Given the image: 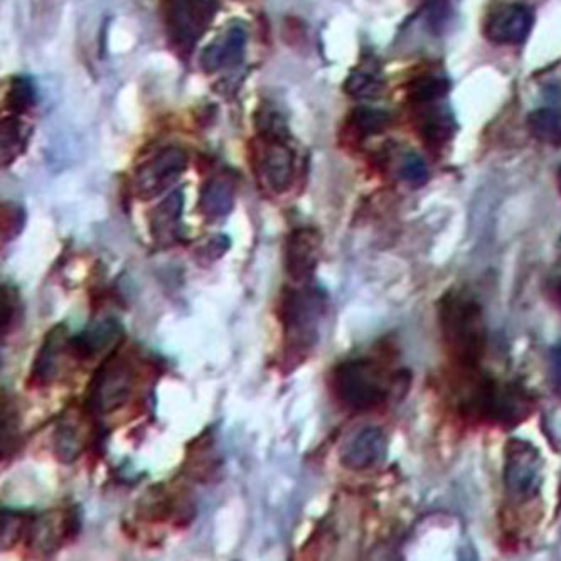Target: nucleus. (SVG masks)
<instances>
[{
  "label": "nucleus",
  "mask_w": 561,
  "mask_h": 561,
  "mask_svg": "<svg viewBox=\"0 0 561 561\" xmlns=\"http://www.w3.org/2000/svg\"><path fill=\"white\" fill-rule=\"evenodd\" d=\"M157 365L144 356L142 351L124 350V344L106 354L102 365L93 373L87 388L84 409L99 425L102 420L142 400L146 388L156 381Z\"/></svg>",
  "instance_id": "obj_1"
},
{
  "label": "nucleus",
  "mask_w": 561,
  "mask_h": 561,
  "mask_svg": "<svg viewBox=\"0 0 561 561\" xmlns=\"http://www.w3.org/2000/svg\"><path fill=\"white\" fill-rule=\"evenodd\" d=\"M329 296L324 287L291 284L282 288L277 319L282 328V366L285 375L309 362L321 341L322 322L328 316Z\"/></svg>",
  "instance_id": "obj_2"
},
{
  "label": "nucleus",
  "mask_w": 561,
  "mask_h": 561,
  "mask_svg": "<svg viewBox=\"0 0 561 561\" xmlns=\"http://www.w3.org/2000/svg\"><path fill=\"white\" fill-rule=\"evenodd\" d=\"M440 328L454 359L463 368L474 369L488 340L481 306L469 297L450 294L442 300Z\"/></svg>",
  "instance_id": "obj_3"
},
{
  "label": "nucleus",
  "mask_w": 561,
  "mask_h": 561,
  "mask_svg": "<svg viewBox=\"0 0 561 561\" xmlns=\"http://www.w3.org/2000/svg\"><path fill=\"white\" fill-rule=\"evenodd\" d=\"M329 388L346 409L369 412L383 405L390 394V379L378 363L369 357H356L332 369Z\"/></svg>",
  "instance_id": "obj_4"
},
{
  "label": "nucleus",
  "mask_w": 561,
  "mask_h": 561,
  "mask_svg": "<svg viewBox=\"0 0 561 561\" xmlns=\"http://www.w3.org/2000/svg\"><path fill=\"white\" fill-rule=\"evenodd\" d=\"M528 407V398L518 387L500 383L492 378L479 379L462 401L467 415L503 425L522 422Z\"/></svg>",
  "instance_id": "obj_5"
},
{
  "label": "nucleus",
  "mask_w": 561,
  "mask_h": 561,
  "mask_svg": "<svg viewBox=\"0 0 561 561\" xmlns=\"http://www.w3.org/2000/svg\"><path fill=\"white\" fill-rule=\"evenodd\" d=\"M81 528L83 510L73 504L49 513L31 514L24 541L31 550L48 557L58 553L65 545L73 543Z\"/></svg>",
  "instance_id": "obj_6"
},
{
  "label": "nucleus",
  "mask_w": 561,
  "mask_h": 561,
  "mask_svg": "<svg viewBox=\"0 0 561 561\" xmlns=\"http://www.w3.org/2000/svg\"><path fill=\"white\" fill-rule=\"evenodd\" d=\"M288 137L259 136L253 142L252 159L256 181L274 194L290 191L296 179V153L287 144Z\"/></svg>",
  "instance_id": "obj_7"
},
{
  "label": "nucleus",
  "mask_w": 561,
  "mask_h": 561,
  "mask_svg": "<svg viewBox=\"0 0 561 561\" xmlns=\"http://www.w3.org/2000/svg\"><path fill=\"white\" fill-rule=\"evenodd\" d=\"M218 9L216 0H168L165 27L172 43L190 53L211 26Z\"/></svg>",
  "instance_id": "obj_8"
},
{
  "label": "nucleus",
  "mask_w": 561,
  "mask_h": 561,
  "mask_svg": "<svg viewBox=\"0 0 561 561\" xmlns=\"http://www.w3.org/2000/svg\"><path fill=\"white\" fill-rule=\"evenodd\" d=\"M187 153L181 147H165L137 169L134 193L139 199L150 201L172 187L187 169Z\"/></svg>",
  "instance_id": "obj_9"
},
{
  "label": "nucleus",
  "mask_w": 561,
  "mask_h": 561,
  "mask_svg": "<svg viewBox=\"0 0 561 561\" xmlns=\"http://www.w3.org/2000/svg\"><path fill=\"white\" fill-rule=\"evenodd\" d=\"M153 485L140 497L139 518L149 523L187 526L196 516L193 497L181 485Z\"/></svg>",
  "instance_id": "obj_10"
},
{
  "label": "nucleus",
  "mask_w": 561,
  "mask_h": 561,
  "mask_svg": "<svg viewBox=\"0 0 561 561\" xmlns=\"http://www.w3.org/2000/svg\"><path fill=\"white\" fill-rule=\"evenodd\" d=\"M70 340V331H68L66 324L53 325L44 334L43 343L37 350L30 376H27V388L43 390V388H49L58 381L59 375L65 368V363L71 359Z\"/></svg>",
  "instance_id": "obj_11"
},
{
  "label": "nucleus",
  "mask_w": 561,
  "mask_h": 561,
  "mask_svg": "<svg viewBox=\"0 0 561 561\" xmlns=\"http://www.w3.org/2000/svg\"><path fill=\"white\" fill-rule=\"evenodd\" d=\"M504 482L514 500H528L540 488V457L533 445L513 440L507 445Z\"/></svg>",
  "instance_id": "obj_12"
},
{
  "label": "nucleus",
  "mask_w": 561,
  "mask_h": 561,
  "mask_svg": "<svg viewBox=\"0 0 561 561\" xmlns=\"http://www.w3.org/2000/svg\"><path fill=\"white\" fill-rule=\"evenodd\" d=\"M321 234L313 228H297L285 241L284 268L291 284H310L321 256Z\"/></svg>",
  "instance_id": "obj_13"
},
{
  "label": "nucleus",
  "mask_w": 561,
  "mask_h": 561,
  "mask_svg": "<svg viewBox=\"0 0 561 561\" xmlns=\"http://www.w3.org/2000/svg\"><path fill=\"white\" fill-rule=\"evenodd\" d=\"M125 343V329L118 319L106 318L88 325L80 334L71 335V359L90 363L102 354H110Z\"/></svg>",
  "instance_id": "obj_14"
},
{
  "label": "nucleus",
  "mask_w": 561,
  "mask_h": 561,
  "mask_svg": "<svg viewBox=\"0 0 561 561\" xmlns=\"http://www.w3.org/2000/svg\"><path fill=\"white\" fill-rule=\"evenodd\" d=\"M92 419L84 407L65 410L53 434V454L58 462L73 463L83 456L90 438L88 420Z\"/></svg>",
  "instance_id": "obj_15"
},
{
  "label": "nucleus",
  "mask_w": 561,
  "mask_h": 561,
  "mask_svg": "<svg viewBox=\"0 0 561 561\" xmlns=\"http://www.w3.org/2000/svg\"><path fill=\"white\" fill-rule=\"evenodd\" d=\"M387 435L378 426H365L347 438L341 450V463L353 472H365L387 457Z\"/></svg>",
  "instance_id": "obj_16"
},
{
  "label": "nucleus",
  "mask_w": 561,
  "mask_h": 561,
  "mask_svg": "<svg viewBox=\"0 0 561 561\" xmlns=\"http://www.w3.org/2000/svg\"><path fill=\"white\" fill-rule=\"evenodd\" d=\"M221 466L215 428L209 426L187 445L184 476L201 484H208L219 474Z\"/></svg>",
  "instance_id": "obj_17"
},
{
  "label": "nucleus",
  "mask_w": 561,
  "mask_h": 561,
  "mask_svg": "<svg viewBox=\"0 0 561 561\" xmlns=\"http://www.w3.org/2000/svg\"><path fill=\"white\" fill-rule=\"evenodd\" d=\"M533 30V14L525 5L513 4L500 9L485 24V37L494 44L525 43Z\"/></svg>",
  "instance_id": "obj_18"
},
{
  "label": "nucleus",
  "mask_w": 561,
  "mask_h": 561,
  "mask_svg": "<svg viewBox=\"0 0 561 561\" xmlns=\"http://www.w3.org/2000/svg\"><path fill=\"white\" fill-rule=\"evenodd\" d=\"M184 194L172 191L162 203L156 206L149 215V230L153 243L162 249L174 247L183 240L181 234V218H183Z\"/></svg>",
  "instance_id": "obj_19"
},
{
  "label": "nucleus",
  "mask_w": 561,
  "mask_h": 561,
  "mask_svg": "<svg viewBox=\"0 0 561 561\" xmlns=\"http://www.w3.org/2000/svg\"><path fill=\"white\" fill-rule=\"evenodd\" d=\"M237 203V181L228 172H218L201 187L199 211L209 221L227 218Z\"/></svg>",
  "instance_id": "obj_20"
},
{
  "label": "nucleus",
  "mask_w": 561,
  "mask_h": 561,
  "mask_svg": "<svg viewBox=\"0 0 561 561\" xmlns=\"http://www.w3.org/2000/svg\"><path fill=\"white\" fill-rule=\"evenodd\" d=\"M244 49H247V33L241 27H230L203 51L201 66L209 73L230 70L243 61Z\"/></svg>",
  "instance_id": "obj_21"
},
{
  "label": "nucleus",
  "mask_w": 561,
  "mask_h": 561,
  "mask_svg": "<svg viewBox=\"0 0 561 561\" xmlns=\"http://www.w3.org/2000/svg\"><path fill=\"white\" fill-rule=\"evenodd\" d=\"M24 322V304L18 285L4 282L0 287V334L8 340L22 328Z\"/></svg>",
  "instance_id": "obj_22"
},
{
  "label": "nucleus",
  "mask_w": 561,
  "mask_h": 561,
  "mask_svg": "<svg viewBox=\"0 0 561 561\" xmlns=\"http://www.w3.org/2000/svg\"><path fill=\"white\" fill-rule=\"evenodd\" d=\"M21 448V413L12 398L2 394V462L12 460Z\"/></svg>",
  "instance_id": "obj_23"
},
{
  "label": "nucleus",
  "mask_w": 561,
  "mask_h": 561,
  "mask_svg": "<svg viewBox=\"0 0 561 561\" xmlns=\"http://www.w3.org/2000/svg\"><path fill=\"white\" fill-rule=\"evenodd\" d=\"M343 88L351 99H378L383 93L385 81L379 77L378 70L359 66L351 71Z\"/></svg>",
  "instance_id": "obj_24"
},
{
  "label": "nucleus",
  "mask_w": 561,
  "mask_h": 561,
  "mask_svg": "<svg viewBox=\"0 0 561 561\" xmlns=\"http://www.w3.org/2000/svg\"><path fill=\"white\" fill-rule=\"evenodd\" d=\"M388 124H390L388 112L369 108V106H359L347 118V127L356 139H366V137L381 134L388 127Z\"/></svg>",
  "instance_id": "obj_25"
},
{
  "label": "nucleus",
  "mask_w": 561,
  "mask_h": 561,
  "mask_svg": "<svg viewBox=\"0 0 561 561\" xmlns=\"http://www.w3.org/2000/svg\"><path fill=\"white\" fill-rule=\"evenodd\" d=\"M531 136L545 146H561V115L551 108H538L528 117Z\"/></svg>",
  "instance_id": "obj_26"
},
{
  "label": "nucleus",
  "mask_w": 561,
  "mask_h": 561,
  "mask_svg": "<svg viewBox=\"0 0 561 561\" xmlns=\"http://www.w3.org/2000/svg\"><path fill=\"white\" fill-rule=\"evenodd\" d=\"M422 136L432 146H442L454 136L453 115L445 110L432 108L422 118Z\"/></svg>",
  "instance_id": "obj_27"
},
{
  "label": "nucleus",
  "mask_w": 561,
  "mask_h": 561,
  "mask_svg": "<svg viewBox=\"0 0 561 561\" xmlns=\"http://www.w3.org/2000/svg\"><path fill=\"white\" fill-rule=\"evenodd\" d=\"M31 514L21 513V511L2 510L0 516V540H2V551L12 550L15 545L24 541L27 525H30Z\"/></svg>",
  "instance_id": "obj_28"
},
{
  "label": "nucleus",
  "mask_w": 561,
  "mask_h": 561,
  "mask_svg": "<svg viewBox=\"0 0 561 561\" xmlns=\"http://www.w3.org/2000/svg\"><path fill=\"white\" fill-rule=\"evenodd\" d=\"M450 92V83L445 78L422 77L410 84L409 96L415 105H434Z\"/></svg>",
  "instance_id": "obj_29"
},
{
  "label": "nucleus",
  "mask_w": 561,
  "mask_h": 561,
  "mask_svg": "<svg viewBox=\"0 0 561 561\" xmlns=\"http://www.w3.org/2000/svg\"><path fill=\"white\" fill-rule=\"evenodd\" d=\"M5 108L12 115L26 114L27 110L33 108L36 103V90L33 81L26 77L12 78L5 92Z\"/></svg>",
  "instance_id": "obj_30"
},
{
  "label": "nucleus",
  "mask_w": 561,
  "mask_h": 561,
  "mask_svg": "<svg viewBox=\"0 0 561 561\" xmlns=\"http://www.w3.org/2000/svg\"><path fill=\"white\" fill-rule=\"evenodd\" d=\"M27 136L18 117H8L2 121V165L8 168L21 156L26 147Z\"/></svg>",
  "instance_id": "obj_31"
},
{
  "label": "nucleus",
  "mask_w": 561,
  "mask_h": 561,
  "mask_svg": "<svg viewBox=\"0 0 561 561\" xmlns=\"http://www.w3.org/2000/svg\"><path fill=\"white\" fill-rule=\"evenodd\" d=\"M231 249V240L227 234H213V237L206 238L203 243L197 244L194 250L193 256L194 262L203 268L215 265L216 262L227 255Z\"/></svg>",
  "instance_id": "obj_32"
},
{
  "label": "nucleus",
  "mask_w": 561,
  "mask_h": 561,
  "mask_svg": "<svg viewBox=\"0 0 561 561\" xmlns=\"http://www.w3.org/2000/svg\"><path fill=\"white\" fill-rule=\"evenodd\" d=\"M26 209L18 203H4L2 205V219H0V230H2V244H9L22 233L26 227Z\"/></svg>",
  "instance_id": "obj_33"
},
{
  "label": "nucleus",
  "mask_w": 561,
  "mask_h": 561,
  "mask_svg": "<svg viewBox=\"0 0 561 561\" xmlns=\"http://www.w3.org/2000/svg\"><path fill=\"white\" fill-rule=\"evenodd\" d=\"M454 14V0H431L428 12H426V21L431 24L432 30L442 31L447 26Z\"/></svg>",
  "instance_id": "obj_34"
},
{
  "label": "nucleus",
  "mask_w": 561,
  "mask_h": 561,
  "mask_svg": "<svg viewBox=\"0 0 561 561\" xmlns=\"http://www.w3.org/2000/svg\"><path fill=\"white\" fill-rule=\"evenodd\" d=\"M401 175L413 186H420V184L425 183L426 178H428V171H426L422 157L416 156V153H409L405 157V161H403V165H401Z\"/></svg>",
  "instance_id": "obj_35"
},
{
  "label": "nucleus",
  "mask_w": 561,
  "mask_h": 561,
  "mask_svg": "<svg viewBox=\"0 0 561 561\" xmlns=\"http://www.w3.org/2000/svg\"><path fill=\"white\" fill-rule=\"evenodd\" d=\"M550 378L554 394H557L558 400L561 401V346L551 351Z\"/></svg>",
  "instance_id": "obj_36"
},
{
  "label": "nucleus",
  "mask_w": 561,
  "mask_h": 561,
  "mask_svg": "<svg viewBox=\"0 0 561 561\" xmlns=\"http://www.w3.org/2000/svg\"><path fill=\"white\" fill-rule=\"evenodd\" d=\"M560 300H561V285H560Z\"/></svg>",
  "instance_id": "obj_37"
}]
</instances>
